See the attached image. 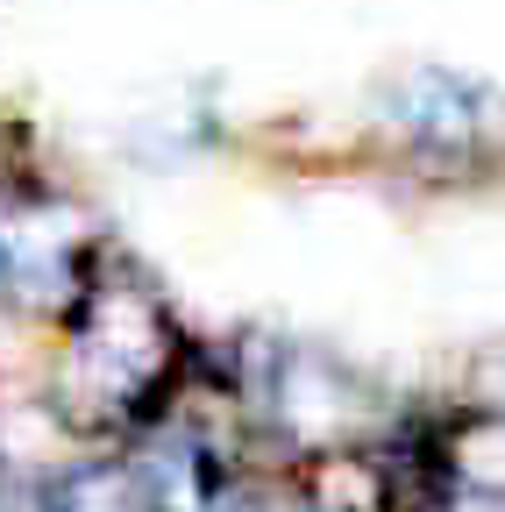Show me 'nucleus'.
Masks as SVG:
<instances>
[{"label": "nucleus", "instance_id": "423d86ee", "mask_svg": "<svg viewBox=\"0 0 505 512\" xmlns=\"http://www.w3.org/2000/svg\"><path fill=\"white\" fill-rule=\"evenodd\" d=\"M463 406H470V413H484V420H505V342H498V349H484V356L470 363Z\"/></svg>", "mask_w": 505, "mask_h": 512}, {"label": "nucleus", "instance_id": "7ed1b4c3", "mask_svg": "<svg viewBox=\"0 0 505 512\" xmlns=\"http://www.w3.org/2000/svg\"><path fill=\"white\" fill-rule=\"evenodd\" d=\"M385 128L413 164L477 171L505 157V93L449 64H413L385 86Z\"/></svg>", "mask_w": 505, "mask_h": 512}, {"label": "nucleus", "instance_id": "6e6552de", "mask_svg": "<svg viewBox=\"0 0 505 512\" xmlns=\"http://www.w3.org/2000/svg\"><path fill=\"white\" fill-rule=\"evenodd\" d=\"M0 512H15V498H8V477H0Z\"/></svg>", "mask_w": 505, "mask_h": 512}, {"label": "nucleus", "instance_id": "0eeeda50", "mask_svg": "<svg viewBox=\"0 0 505 512\" xmlns=\"http://www.w3.org/2000/svg\"><path fill=\"white\" fill-rule=\"evenodd\" d=\"M207 512H278V505H264V498H249V491H235V484H228Z\"/></svg>", "mask_w": 505, "mask_h": 512}, {"label": "nucleus", "instance_id": "f257e3e1", "mask_svg": "<svg viewBox=\"0 0 505 512\" xmlns=\"http://www.w3.org/2000/svg\"><path fill=\"white\" fill-rule=\"evenodd\" d=\"M185 370H193V349H185L164 292L100 256L86 292L65 306L50 384L57 413L72 427H150L185 392Z\"/></svg>", "mask_w": 505, "mask_h": 512}, {"label": "nucleus", "instance_id": "39448f33", "mask_svg": "<svg viewBox=\"0 0 505 512\" xmlns=\"http://www.w3.org/2000/svg\"><path fill=\"white\" fill-rule=\"evenodd\" d=\"M43 512H157V498L129 456H107V463H72L50 484Z\"/></svg>", "mask_w": 505, "mask_h": 512}, {"label": "nucleus", "instance_id": "f03ea898", "mask_svg": "<svg viewBox=\"0 0 505 512\" xmlns=\"http://www.w3.org/2000/svg\"><path fill=\"white\" fill-rule=\"evenodd\" d=\"M100 271V235L79 200L50 185H0V299L36 320H65V306Z\"/></svg>", "mask_w": 505, "mask_h": 512}, {"label": "nucleus", "instance_id": "20e7f679", "mask_svg": "<svg viewBox=\"0 0 505 512\" xmlns=\"http://www.w3.org/2000/svg\"><path fill=\"white\" fill-rule=\"evenodd\" d=\"M257 413L292 441V456H321V448H349L377 434V392L363 370H349L328 349H278L264 370Z\"/></svg>", "mask_w": 505, "mask_h": 512}]
</instances>
